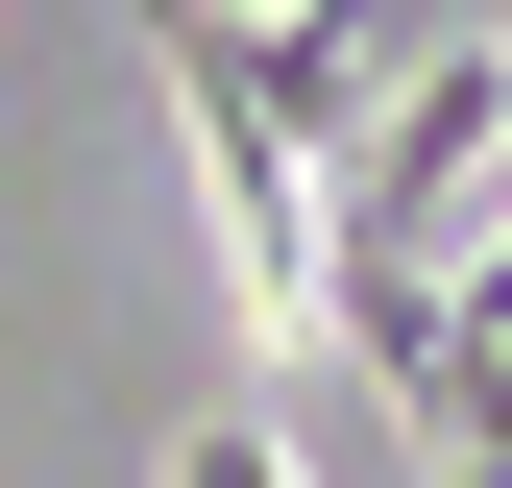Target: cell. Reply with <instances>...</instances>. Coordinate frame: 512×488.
Instances as JSON below:
<instances>
[{
	"label": "cell",
	"instance_id": "obj_3",
	"mask_svg": "<svg viewBox=\"0 0 512 488\" xmlns=\"http://www.w3.org/2000/svg\"><path fill=\"white\" fill-rule=\"evenodd\" d=\"M171 488H293V464H269V440H244V415H220V440H196V464H171Z\"/></svg>",
	"mask_w": 512,
	"mask_h": 488
},
{
	"label": "cell",
	"instance_id": "obj_1",
	"mask_svg": "<svg viewBox=\"0 0 512 488\" xmlns=\"http://www.w3.org/2000/svg\"><path fill=\"white\" fill-rule=\"evenodd\" d=\"M512 171V25L415 49L391 98L342 122V171H317V342L366 366V391H439V293H464V196Z\"/></svg>",
	"mask_w": 512,
	"mask_h": 488
},
{
	"label": "cell",
	"instance_id": "obj_2",
	"mask_svg": "<svg viewBox=\"0 0 512 488\" xmlns=\"http://www.w3.org/2000/svg\"><path fill=\"white\" fill-rule=\"evenodd\" d=\"M415 440H439V464H512V244L439 293V391H415Z\"/></svg>",
	"mask_w": 512,
	"mask_h": 488
}]
</instances>
